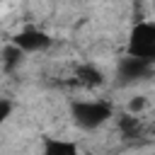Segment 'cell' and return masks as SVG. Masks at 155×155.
Instances as JSON below:
<instances>
[{
    "label": "cell",
    "mask_w": 155,
    "mask_h": 155,
    "mask_svg": "<svg viewBox=\"0 0 155 155\" xmlns=\"http://www.w3.org/2000/svg\"><path fill=\"white\" fill-rule=\"evenodd\" d=\"M109 116H111V107L107 102L90 99V102H75L73 104V119L80 128H97Z\"/></svg>",
    "instance_id": "obj_1"
},
{
    "label": "cell",
    "mask_w": 155,
    "mask_h": 155,
    "mask_svg": "<svg viewBox=\"0 0 155 155\" xmlns=\"http://www.w3.org/2000/svg\"><path fill=\"white\" fill-rule=\"evenodd\" d=\"M128 53L145 61H155V24L143 22L133 29L128 41Z\"/></svg>",
    "instance_id": "obj_2"
},
{
    "label": "cell",
    "mask_w": 155,
    "mask_h": 155,
    "mask_svg": "<svg viewBox=\"0 0 155 155\" xmlns=\"http://www.w3.org/2000/svg\"><path fill=\"white\" fill-rule=\"evenodd\" d=\"M12 44H15L17 48H22L24 53H31V51H44V48H48V46H51V39H48L44 31H39V29H24V31H19V34L12 39Z\"/></svg>",
    "instance_id": "obj_3"
},
{
    "label": "cell",
    "mask_w": 155,
    "mask_h": 155,
    "mask_svg": "<svg viewBox=\"0 0 155 155\" xmlns=\"http://www.w3.org/2000/svg\"><path fill=\"white\" fill-rule=\"evenodd\" d=\"M150 65H153V61H145V58H138V56L128 53L119 63V75L124 80H140V78H145L150 73Z\"/></svg>",
    "instance_id": "obj_4"
},
{
    "label": "cell",
    "mask_w": 155,
    "mask_h": 155,
    "mask_svg": "<svg viewBox=\"0 0 155 155\" xmlns=\"http://www.w3.org/2000/svg\"><path fill=\"white\" fill-rule=\"evenodd\" d=\"M44 153L46 155H78V148L70 140H63V138H46Z\"/></svg>",
    "instance_id": "obj_5"
},
{
    "label": "cell",
    "mask_w": 155,
    "mask_h": 155,
    "mask_svg": "<svg viewBox=\"0 0 155 155\" xmlns=\"http://www.w3.org/2000/svg\"><path fill=\"white\" fill-rule=\"evenodd\" d=\"M78 82H85V85H99L102 82V75L99 70H94L92 65H82L78 70Z\"/></svg>",
    "instance_id": "obj_6"
},
{
    "label": "cell",
    "mask_w": 155,
    "mask_h": 155,
    "mask_svg": "<svg viewBox=\"0 0 155 155\" xmlns=\"http://www.w3.org/2000/svg\"><path fill=\"white\" fill-rule=\"evenodd\" d=\"M119 128H121V133H124L126 138H133V136L138 133V119H136L133 114H124V116L119 119Z\"/></svg>",
    "instance_id": "obj_7"
},
{
    "label": "cell",
    "mask_w": 155,
    "mask_h": 155,
    "mask_svg": "<svg viewBox=\"0 0 155 155\" xmlns=\"http://www.w3.org/2000/svg\"><path fill=\"white\" fill-rule=\"evenodd\" d=\"M10 111H12V104H10L7 99H0V124L10 116Z\"/></svg>",
    "instance_id": "obj_8"
},
{
    "label": "cell",
    "mask_w": 155,
    "mask_h": 155,
    "mask_svg": "<svg viewBox=\"0 0 155 155\" xmlns=\"http://www.w3.org/2000/svg\"><path fill=\"white\" fill-rule=\"evenodd\" d=\"M128 107H131V111H140V109L145 107V99H143V97H138V99H131V104H128Z\"/></svg>",
    "instance_id": "obj_9"
}]
</instances>
